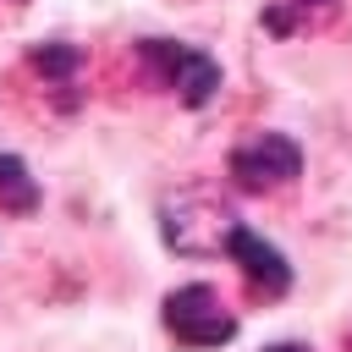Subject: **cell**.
I'll return each instance as SVG.
<instances>
[{
    "label": "cell",
    "instance_id": "cell-1",
    "mask_svg": "<svg viewBox=\"0 0 352 352\" xmlns=\"http://www.w3.org/2000/svg\"><path fill=\"white\" fill-rule=\"evenodd\" d=\"M236 226L242 220L231 214V204H220L214 192H198V187L170 192L160 204V236H165V248H176L187 258H220V253H231Z\"/></svg>",
    "mask_w": 352,
    "mask_h": 352
},
{
    "label": "cell",
    "instance_id": "cell-8",
    "mask_svg": "<svg viewBox=\"0 0 352 352\" xmlns=\"http://www.w3.org/2000/svg\"><path fill=\"white\" fill-rule=\"evenodd\" d=\"M28 60H33V72H44V77L66 82V77L82 66V50H77V44H33V50H28Z\"/></svg>",
    "mask_w": 352,
    "mask_h": 352
},
{
    "label": "cell",
    "instance_id": "cell-2",
    "mask_svg": "<svg viewBox=\"0 0 352 352\" xmlns=\"http://www.w3.org/2000/svg\"><path fill=\"white\" fill-rule=\"evenodd\" d=\"M165 330L182 341V346H220V341H231L236 336V319L220 308V297H214V286H176L170 297H165Z\"/></svg>",
    "mask_w": 352,
    "mask_h": 352
},
{
    "label": "cell",
    "instance_id": "cell-5",
    "mask_svg": "<svg viewBox=\"0 0 352 352\" xmlns=\"http://www.w3.org/2000/svg\"><path fill=\"white\" fill-rule=\"evenodd\" d=\"M264 297H280L286 286H292V264L280 258V248H270L258 231H248V226H236V236H231V253H226Z\"/></svg>",
    "mask_w": 352,
    "mask_h": 352
},
{
    "label": "cell",
    "instance_id": "cell-6",
    "mask_svg": "<svg viewBox=\"0 0 352 352\" xmlns=\"http://www.w3.org/2000/svg\"><path fill=\"white\" fill-rule=\"evenodd\" d=\"M341 11V0H280L264 11V28L270 33H297V28H314V22H330Z\"/></svg>",
    "mask_w": 352,
    "mask_h": 352
},
{
    "label": "cell",
    "instance_id": "cell-9",
    "mask_svg": "<svg viewBox=\"0 0 352 352\" xmlns=\"http://www.w3.org/2000/svg\"><path fill=\"white\" fill-rule=\"evenodd\" d=\"M264 352H308V346H297V341H280V346H264Z\"/></svg>",
    "mask_w": 352,
    "mask_h": 352
},
{
    "label": "cell",
    "instance_id": "cell-4",
    "mask_svg": "<svg viewBox=\"0 0 352 352\" xmlns=\"http://www.w3.org/2000/svg\"><path fill=\"white\" fill-rule=\"evenodd\" d=\"M231 176H236V187H248V192L286 187V182L302 176V148H297L286 132H258L253 143L231 148Z\"/></svg>",
    "mask_w": 352,
    "mask_h": 352
},
{
    "label": "cell",
    "instance_id": "cell-3",
    "mask_svg": "<svg viewBox=\"0 0 352 352\" xmlns=\"http://www.w3.org/2000/svg\"><path fill=\"white\" fill-rule=\"evenodd\" d=\"M143 60H148V72H154L165 88L182 94V104H209V99L220 94V66H214L204 50H192V44L148 38V44H143Z\"/></svg>",
    "mask_w": 352,
    "mask_h": 352
},
{
    "label": "cell",
    "instance_id": "cell-7",
    "mask_svg": "<svg viewBox=\"0 0 352 352\" xmlns=\"http://www.w3.org/2000/svg\"><path fill=\"white\" fill-rule=\"evenodd\" d=\"M0 209H11V214L38 209V187H33V176H28V165L16 154H0Z\"/></svg>",
    "mask_w": 352,
    "mask_h": 352
}]
</instances>
